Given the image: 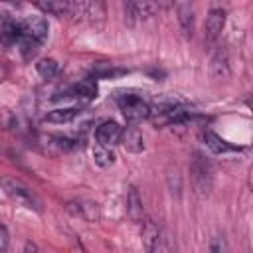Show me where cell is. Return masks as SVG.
<instances>
[{"label":"cell","instance_id":"6da1fadb","mask_svg":"<svg viewBox=\"0 0 253 253\" xmlns=\"http://www.w3.org/2000/svg\"><path fill=\"white\" fill-rule=\"evenodd\" d=\"M0 186L4 190V194L14 200L16 204L28 208V210H34V211H42V200L38 198V194L28 186L24 184L22 180L18 178H12V176H2L0 178Z\"/></svg>","mask_w":253,"mask_h":253},{"label":"cell","instance_id":"7a4b0ae2","mask_svg":"<svg viewBox=\"0 0 253 253\" xmlns=\"http://www.w3.org/2000/svg\"><path fill=\"white\" fill-rule=\"evenodd\" d=\"M119 103V109L123 111V115L128 119V121H140V119H146L150 117V111L152 107L138 95H132V93H125L117 99Z\"/></svg>","mask_w":253,"mask_h":253},{"label":"cell","instance_id":"3957f363","mask_svg":"<svg viewBox=\"0 0 253 253\" xmlns=\"http://www.w3.org/2000/svg\"><path fill=\"white\" fill-rule=\"evenodd\" d=\"M223 26H225V10L223 8H211L208 18H206V26H204L206 43H213L219 38Z\"/></svg>","mask_w":253,"mask_h":253},{"label":"cell","instance_id":"277c9868","mask_svg":"<svg viewBox=\"0 0 253 253\" xmlns=\"http://www.w3.org/2000/svg\"><path fill=\"white\" fill-rule=\"evenodd\" d=\"M174 8H176V16L180 22V28L184 32L186 38H192L194 34V0H172Z\"/></svg>","mask_w":253,"mask_h":253},{"label":"cell","instance_id":"5b68a950","mask_svg":"<svg viewBox=\"0 0 253 253\" xmlns=\"http://www.w3.org/2000/svg\"><path fill=\"white\" fill-rule=\"evenodd\" d=\"M22 34L36 40L42 45L47 40V22L42 16H30L22 22Z\"/></svg>","mask_w":253,"mask_h":253},{"label":"cell","instance_id":"8992f818","mask_svg":"<svg viewBox=\"0 0 253 253\" xmlns=\"http://www.w3.org/2000/svg\"><path fill=\"white\" fill-rule=\"evenodd\" d=\"M121 132H123V128H121L119 123H115V121H103L97 126V130H95V138L103 146H113V144L119 142Z\"/></svg>","mask_w":253,"mask_h":253},{"label":"cell","instance_id":"52a82bcc","mask_svg":"<svg viewBox=\"0 0 253 253\" xmlns=\"http://www.w3.org/2000/svg\"><path fill=\"white\" fill-rule=\"evenodd\" d=\"M119 142L123 144V148L126 152H132V154H138V152L144 150V136H142V132H140L138 126H126L121 132Z\"/></svg>","mask_w":253,"mask_h":253},{"label":"cell","instance_id":"ba28073f","mask_svg":"<svg viewBox=\"0 0 253 253\" xmlns=\"http://www.w3.org/2000/svg\"><path fill=\"white\" fill-rule=\"evenodd\" d=\"M20 38H22V22H16L4 14L0 20V42L4 45H16Z\"/></svg>","mask_w":253,"mask_h":253},{"label":"cell","instance_id":"9c48e42d","mask_svg":"<svg viewBox=\"0 0 253 253\" xmlns=\"http://www.w3.org/2000/svg\"><path fill=\"white\" fill-rule=\"evenodd\" d=\"M85 12L89 16L91 28L95 32H101L105 28V22H107V2L105 0H89Z\"/></svg>","mask_w":253,"mask_h":253},{"label":"cell","instance_id":"30bf717a","mask_svg":"<svg viewBox=\"0 0 253 253\" xmlns=\"http://www.w3.org/2000/svg\"><path fill=\"white\" fill-rule=\"evenodd\" d=\"M126 16L128 20H146L156 10V0H126Z\"/></svg>","mask_w":253,"mask_h":253},{"label":"cell","instance_id":"8fae6325","mask_svg":"<svg viewBox=\"0 0 253 253\" xmlns=\"http://www.w3.org/2000/svg\"><path fill=\"white\" fill-rule=\"evenodd\" d=\"M202 138H204V144L211 150V152H215V154H225V152H237V150H241L239 146H233V144H229L227 140H223L219 134H215L213 130H204L202 132Z\"/></svg>","mask_w":253,"mask_h":253},{"label":"cell","instance_id":"7c38bea8","mask_svg":"<svg viewBox=\"0 0 253 253\" xmlns=\"http://www.w3.org/2000/svg\"><path fill=\"white\" fill-rule=\"evenodd\" d=\"M140 225H142V233H140V235H142V245H144V249H146V251L158 249L160 229H158L156 221L150 219V217H144V219L140 221Z\"/></svg>","mask_w":253,"mask_h":253},{"label":"cell","instance_id":"4fadbf2b","mask_svg":"<svg viewBox=\"0 0 253 253\" xmlns=\"http://www.w3.org/2000/svg\"><path fill=\"white\" fill-rule=\"evenodd\" d=\"M126 213L128 217L134 221V223H140L146 215H144V206H142V198L138 194L136 188H130L128 190V196H126Z\"/></svg>","mask_w":253,"mask_h":253},{"label":"cell","instance_id":"5bb4252c","mask_svg":"<svg viewBox=\"0 0 253 253\" xmlns=\"http://www.w3.org/2000/svg\"><path fill=\"white\" fill-rule=\"evenodd\" d=\"M69 211H73L75 215L83 217L85 221H97L99 219V206L93 204V202H73L67 206Z\"/></svg>","mask_w":253,"mask_h":253},{"label":"cell","instance_id":"9a60e30c","mask_svg":"<svg viewBox=\"0 0 253 253\" xmlns=\"http://www.w3.org/2000/svg\"><path fill=\"white\" fill-rule=\"evenodd\" d=\"M36 6L43 14H49V16H55V18H63V16L69 14L67 0H36Z\"/></svg>","mask_w":253,"mask_h":253},{"label":"cell","instance_id":"2e32d148","mask_svg":"<svg viewBox=\"0 0 253 253\" xmlns=\"http://www.w3.org/2000/svg\"><path fill=\"white\" fill-rule=\"evenodd\" d=\"M69 95L77 97L79 101H91L97 97V83L93 79H83L79 83H75L71 89H69Z\"/></svg>","mask_w":253,"mask_h":253},{"label":"cell","instance_id":"e0dca14e","mask_svg":"<svg viewBox=\"0 0 253 253\" xmlns=\"http://www.w3.org/2000/svg\"><path fill=\"white\" fill-rule=\"evenodd\" d=\"M192 172H194L196 190H198V192H208V190H210V170H208L206 162L200 160V156L196 158V162H194V166H192Z\"/></svg>","mask_w":253,"mask_h":253},{"label":"cell","instance_id":"ac0fdd59","mask_svg":"<svg viewBox=\"0 0 253 253\" xmlns=\"http://www.w3.org/2000/svg\"><path fill=\"white\" fill-rule=\"evenodd\" d=\"M77 115H79V109H75V107H67V109H53V111H49L43 119H45L47 123L63 125V123H71Z\"/></svg>","mask_w":253,"mask_h":253},{"label":"cell","instance_id":"d6986e66","mask_svg":"<svg viewBox=\"0 0 253 253\" xmlns=\"http://www.w3.org/2000/svg\"><path fill=\"white\" fill-rule=\"evenodd\" d=\"M93 160H95L97 166H101V168H109V166H113V162H115V154H113L111 146L97 144V146L93 148Z\"/></svg>","mask_w":253,"mask_h":253},{"label":"cell","instance_id":"ffe728a7","mask_svg":"<svg viewBox=\"0 0 253 253\" xmlns=\"http://www.w3.org/2000/svg\"><path fill=\"white\" fill-rule=\"evenodd\" d=\"M211 67H213V73L217 77H225L229 73V57H227V51L225 49H217L213 59H211Z\"/></svg>","mask_w":253,"mask_h":253},{"label":"cell","instance_id":"44dd1931","mask_svg":"<svg viewBox=\"0 0 253 253\" xmlns=\"http://www.w3.org/2000/svg\"><path fill=\"white\" fill-rule=\"evenodd\" d=\"M36 69H38V73H40L42 77H45V79H51V77H55V75H57V71H59V65H57V61H55V59H51V57H45V59H40V61H38Z\"/></svg>","mask_w":253,"mask_h":253},{"label":"cell","instance_id":"7402d4cb","mask_svg":"<svg viewBox=\"0 0 253 253\" xmlns=\"http://www.w3.org/2000/svg\"><path fill=\"white\" fill-rule=\"evenodd\" d=\"M119 73H125V69H119L109 61H99L93 67V75L95 77H109V75H119Z\"/></svg>","mask_w":253,"mask_h":253},{"label":"cell","instance_id":"603a6c76","mask_svg":"<svg viewBox=\"0 0 253 253\" xmlns=\"http://www.w3.org/2000/svg\"><path fill=\"white\" fill-rule=\"evenodd\" d=\"M67 4H69V14L77 20V18H81L83 14H85V8H87V0H67Z\"/></svg>","mask_w":253,"mask_h":253},{"label":"cell","instance_id":"cb8c5ba5","mask_svg":"<svg viewBox=\"0 0 253 253\" xmlns=\"http://www.w3.org/2000/svg\"><path fill=\"white\" fill-rule=\"evenodd\" d=\"M8 241H10L8 229H6V225H2V223H0V253L8 249Z\"/></svg>","mask_w":253,"mask_h":253},{"label":"cell","instance_id":"d4e9b609","mask_svg":"<svg viewBox=\"0 0 253 253\" xmlns=\"http://www.w3.org/2000/svg\"><path fill=\"white\" fill-rule=\"evenodd\" d=\"M210 249L211 251H223V249H227V245H225V241H223V237H213V241H211V245H210Z\"/></svg>","mask_w":253,"mask_h":253},{"label":"cell","instance_id":"484cf974","mask_svg":"<svg viewBox=\"0 0 253 253\" xmlns=\"http://www.w3.org/2000/svg\"><path fill=\"white\" fill-rule=\"evenodd\" d=\"M4 75H6V67H4L2 63H0V81L4 79Z\"/></svg>","mask_w":253,"mask_h":253},{"label":"cell","instance_id":"4316f807","mask_svg":"<svg viewBox=\"0 0 253 253\" xmlns=\"http://www.w3.org/2000/svg\"><path fill=\"white\" fill-rule=\"evenodd\" d=\"M2 2H14V0H2Z\"/></svg>","mask_w":253,"mask_h":253}]
</instances>
